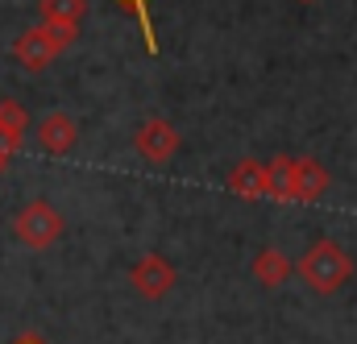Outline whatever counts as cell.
<instances>
[{
  "label": "cell",
  "mask_w": 357,
  "mask_h": 344,
  "mask_svg": "<svg viewBox=\"0 0 357 344\" xmlns=\"http://www.w3.org/2000/svg\"><path fill=\"white\" fill-rule=\"evenodd\" d=\"M295 274L303 278V286L312 290V295H337V290H345L349 282H354L357 265L349 258V249L341 245V241H333V237H316L307 249H303V258L295 261Z\"/></svg>",
  "instance_id": "obj_1"
},
{
  "label": "cell",
  "mask_w": 357,
  "mask_h": 344,
  "mask_svg": "<svg viewBox=\"0 0 357 344\" xmlns=\"http://www.w3.org/2000/svg\"><path fill=\"white\" fill-rule=\"evenodd\" d=\"M75 38H79V25H50V21H38V25H29V29L13 42V58H17L25 71H46Z\"/></svg>",
  "instance_id": "obj_2"
},
{
  "label": "cell",
  "mask_w": 357,
  "mask_h": 344,
  "mask_svg": "<svg viewBox=\"0 0 357 344\" xmlns=\"http://www.w3.org/2000/svg\"><path fill=\"white\" fill-rule=\"evenodd\" d=\"M63 228H67V220H63V212L50 199H29L17 212V220H13V237L25 249H38V253L50 249V245H59L63 241Z\"/></svg>",
  "instance_id": "obj_3"
},
{
  "label": "cell",
  "mask_w": 357,
  "mask_h": 344,
  "mask_svg": "<svg viewBox=\"0 0 357 344\" xmlns=\"http://www.w3.org/2000/svg\"><path fill=\"white\" fill-rule=\"evenodd\" d=\"M133 150H137L142 162H150V166H167V162H175L178 158L183 137H178V129L167 120V116H146V120L137 125V133H133Z\"/></svg>",
  "instance_id": "obj_4"
},
{
  "label": "cell",
  "mask_w": 357,
  "mask_h": 344,
  "mask_svg": "<svg viewBox=\"0 0 357 344\" xmlns=\"http://www.w3.org/2000/svg\"><path fill=\"white\" fill-rule=\"evenodd\" d=\"M129 286H133L142 299H150V303L167 299V295L178 286L175 261L162 258V253H146V258H137L133 265H129Z\"/></svg>",
  "instance_id": "obj_5"
},
{
  "label": "cell",
  "mask_w": 357,
  "mask_h": 344,
  "mask_svg": "<svg viewBox=\"0 0 357 344\" xmlns=\"http://www.w3.org/2000/svg\"><path fill=\"white\" fill-rule=\"evenodd\" d=\"M33 137H38V150L42 154H50V158H63V154H71L75 146H79V125H75V116L71 112H46L42 120H38V129H33Z\"/></svg>",
  "instance_id": "obj_6"
},
{
  "label": "cell",
  "mask_w": 357,
  "mask_h": 344,
  "mask_svg": "<svg viewBox=\"0 0 357 344\" xmlns=\"http://www.w3.org/2000/svg\"><path fill=\"white\" fill-rule=\"evenodd\" d=\"M225 187L237 199H270V171L262 158H241L233 171L225 174Z\"/></svg>",
  "instance_id": "obj_7"
},
{
  "label": "cell",
  "mask_w": 357,
  "mask_h": 344,
  "mask_svg": "<svg viewBox=\"0 0 357 344\" xmlns=\"http://www.w3.org/2000/svg\"><path fill=\"white\" fill-rule=\"evenodd\" d=\"M250 274H254V282H258L262 290H278V286H287V282L295 278V261L287 258L278 245H266V249L254 253Z\"/></svg>",
  "instance_id": "obj_8"
},
{
  "label": "cell",
  "mask_w": 357,
  "mask_h": 344,
  "mask_svg": "<svg viewBox=\"0 0 357 344\" xmlns=\"http://www.w3.org/2000/svg\"><path fill=\"white\" fill-rule=\"evenodd\" d=\"M295 199L299 203H320L324 195H328V187H333V174H328V166L324 162H316V158H295Z\"/></svg>",
  "instance_id": "obj_9"
},
{
  "label": "cell",
  "mask_w": 357,
  "mask_h": 344,
  "mask_svg": "<svg viewBox=\"0 0 357 344\" xmlns=\"http://www.w3.org/2000/svg\"><path fill=\"white\" fill-rule=\"evenodd\" d=\"M266 171H270V199L274 203H299L295 199V191H299L295 187V178H299L295 174V158L291 154H274L266 162Z\"/></svg>",
  "instance_id": "obj_10"
},
{
  "label": "cell",
  "mask_w": 357,
  "mask_h": 344,
  "mask_svg": "<svg viewBox=\"0 0 357 344\" xmlns=\"http://www.w3.org/2000/svg\"><path fill=\"white\" fill-rule=\"evenodd\" d=\"M25 133H29V108L17 104V100H0V137H4L13 150H21Z\"/></svg>",
  "instance_id": "obj_11"
},
{
  "label": "cell",
  "mask_w": 357,
  "mask_h": 344,
  "mask_svg": "<svg viewBox=\"0 0 357 344\" xmlns=\"http://www.w3.org/2000/svg\"><path fill=\"white\" fill-rule=\"evenodd\" d=\"M38 13L50 25H79L88 13V0H38Z\"/></svg>",
  "instance_id": "obj_12"
},
{
  "label": "cell",
  "mask_w": 357,
  "mask_h": 344,
  "mask_svg": "<svg viewBox=\"0 0 357 344\" xmlns=\"http://www.w3.org/2000/svg\"><path fill=\"white\" fill-rule=\"evenodd\" d=\"M121 4H129V8L137 13V21H142V33H146V50L154 54V50H158V42H154V25H150V13H146V0H121Z\"/></svg>",
  "instance_id": "obj_13"
},
{
  "label": "cell",
  "mask_w": 357,
  "mask_h": 344,
  "mask_svg": "<svg viewBox=\"0 0 357 344\" xmlns=\"http://www.w3.org/2000/svg\"><path fill=\"white\" fill-rule=\"evenodd\" d=\"M13 154H17V150H13V146L0 137V174H4V166H8V158H13Z\"/></svg>",
  "instance_id": "obj_14"
},
{
  "label": "cell",
  "mask_w": 357,
  "mask_h": 344,
  "mask_svg": "<svg viewBox=\"0 0 357 344\" xmlns=\"http://www.w3.org/2000/svg\"><path fill=\"white\" fill-rule=\"evenodd\" d=\"M17 344H42V341L38 336H25V341H17Z\"/></svg>",
  "instance_id": "obj_15"
},
{
  "label": "cell",
  "mask_w": 357,
  "mask_h": 344,
  "mask_svg": "<svg viewBox=\"0 0 357 344\" xmlns=\"http://www.w3.org/2000/svg\"><path fill=\"white\" fill-rule=\"evenodd\" d=\"M295 4H316V0H295Z\"/></svg>",
  "instance_id": "obj_16"
}]
</instances>
